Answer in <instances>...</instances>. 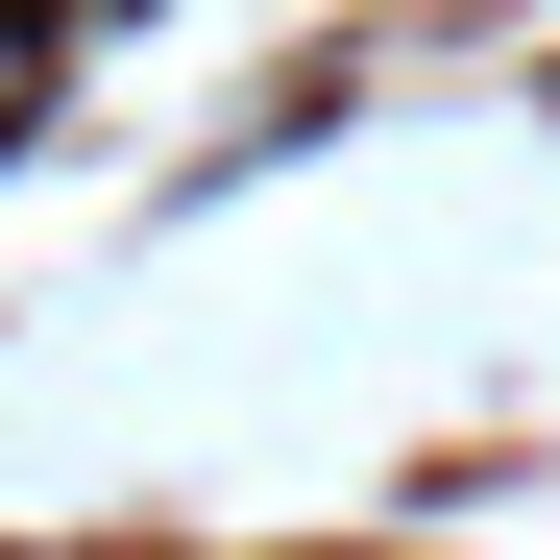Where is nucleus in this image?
<instances>
[{"mask_svg":"<svg viewBox=\"0 0 560 560\" xmlns=\"http://www.w3.org/2000/svg\"><path fill=\"white\" fill-rule=\"evenodd\" d=\"M25 73H49V25H25V0H0V122H25Z\"/></svg>","mask_w":560,"mask_h":560,"instance_id":"obj_1","label":"nucleus"}]
</instances>
